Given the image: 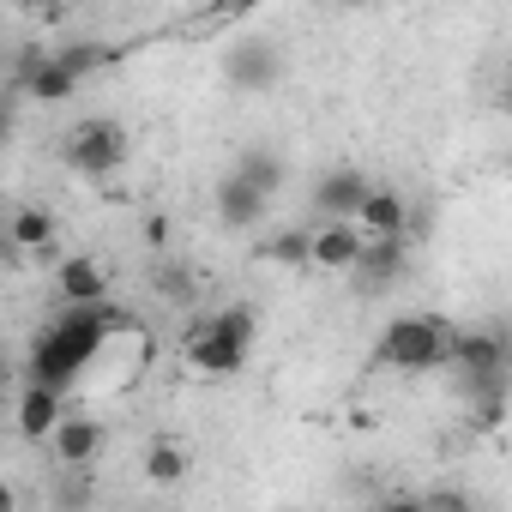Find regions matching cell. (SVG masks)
<instances>
[{"label": "cell", "mask_w": 512, "mask_h": 512, "mask_svg": "<svg viewBox=\"0 0 512 512\" xmlns=\"http://www.w3.org/2000/svg\"><path fill=\"white\" fill-rule=\"evenodd\" d=\"M145 326L133 320V314H121V308H67L43 338H37V350H31V386H49V392H73L97 362H103V350L115 344V338H139Z\"/></svg>", "instance_id": "obj_1"}, {"label": "cell", "mask_w": 512, "mask_h": 512, "mask_svg": "<svg viewBox=\"0 0 512 512\" xmlns=\"http://www.w3.org/2000/svg\"><path fill=\"white\" fill-rule=\"evenodd\" d=\"M253 338H260V314H253L247 302H229V308H217V314H199V320L181 332V356H187L193 374L229 380V374L247 368Z\"/></svg>", "instance_id": "obj_2"}, {"label": "cell", "mask_w": 512, "mask_h": 512, "mask_svg": "<svg viewBox=\"0 0 512 512\" xmlns=\"http://www.w3.org/2000/svg\"><path fill=\"white\" fill-rule=\"evenodd\" d=\"M446 338H452V320H440V314H398L380 332L374 362L398 368V374H434L446 362Z\"/></svg>", "instance_id": "obj_3"}, {"label": "cell", "mask_w": 512, "mask_h": 512, "mask_svg": "<svg viewBox=\"0 0 512 512\" xmlns=\"http://www.w3.org/2000/svg\"><path fill=\"white\" fill-rule=\"evenodd\" d=\"M61 163H67L73 175H85V181H109V175H121V169H127V127L109 121V115L79 121V127L61 139Z\"/></svg>", "instance_id": "obj_4"}, {"label": "cell", "mask_w": 512, "mask_h": 512, "mask_svg": "<svg viewBox=\"0 0 512 512\" xmlns=\"http://www.w3.org/2000/svg\"><path fill=\"white\" fill-rule=\"evenodd\" d=\"M223 79L235 85V91H272L278 79H284V49L272 43V37H247V43H229L223 49Z\"/></svg>", "instance_id": "obj_5"}, {"label": "cell", "mask_w": 512, "mask_h": 512, "mask_svg": "<svg viewBox=\"0 0 512 512\" xmlns=\"http://www.w3.org/2000/svg\"><path fill=\"white\" fill-rule=\"evenodd\" d=\"M13 91L31 97V103H43V109H61L67 97H79V79H73L49 49H25V55L13 61Z\"/></svg>", "instance_id": "obj_6"}, {"label": "cell", "mask_w": 512, "mask_h": 512, "mask_svg": "<svg viewBox=\"0 0 512 512\" xmlns=\"http://www.w3.org/2000/svg\"><path fill=\"white\" fill-rule=\"evenodd\" d=\"M404 272H410V241H362L356 266H350L356 296H386Z\"/></svg>", "instance_id": "obj_7"}, {"label": "cell", "mask_w": 512, "mask_h": 512, "mask_svg": "<svg viewBox=\"0 0 512 512\" xmlns=\"http://www.w3.org/2000/svg\"><path fill=\"white\" fill-rule=\"evenodd\" d=\"M368 187H374V181H368L362 169H332V175H320V181H314V217H320V223H356Z\"/></svg>", "instance_id": "obj_8"}, {"label": "cell", "mask_w": 512, "mask_h": 512, "mask_svg": "<svg viewBox=\"0 0 512 512\" xmlns=\"http://www.w3.org/2000/svg\"><path fill=\"white\" fill-rule=\"evenodd\" d=\"M55 290H61L67 308H103L109 302V272L91 260V253H67L55 266Z\"/></svg>", "instance_id": "obj_9"}, {"label": "cell", "mask_w": 512, "mask_h": 512, "mask_svg": "<svg viewBox=\"0 0 512 512\" xmlns=\"http://www.w3.org/2000/svg\"><path fill=\"white\" fill-rule=\"evenodd\" d=\"M103 422L97 416H79V410H67L61 416V428L49 434V446H55V458H61V470H91V458L103 452Z\"/></svg>", "instance_id": "obj_10"}, {"label": "cell", "mask_w": 512, "mask_h": 512, "mask_svg": "<svg viewBox=\"0 0 512 512\" xmlns=\"http://www.w3.org/2000/svg\"><path fill=\"white\" fill-rule=\"evenodd\" d=\"M404 217H410V199L398 187H368L356 229H362V241H404Z\"/></svg>", "instance_id": "obj_11"}, {"label": "cell", "mask_w": 512, "mask_h": 512, "mask_svg": "<svg viewBox=\"0 0 512 512\" xmlns=\"http://www.w3.org/2000/svg\"><path fill=\"white\" fill-rule=\"evenodd\" d=\"M356 253H362V229H356V223H320V229H308V266H320V272H350Z\"/></svg>", "instance_id": "obj_12"}, {"label": "cell", "mask_w": 512, "mask_h": 512, "mask_svg": "<svg viewBox=\"0 0 512 512\" xmlns=\"http://www.w3.org/2000/svg\"><path fill=\"white\" fill-rule=\"evenodd\" d=\"M266 211H272V199H260L247 181H235V175L217 181V223H223V229H260Z\"/></svg>", "instance_id": "obj_13"}, {"label": "cell", "mask_w": 512, "mask_h": 512, "mask_svg": "<svg viewBox=\"0 0 512 512\" xmlns=\"http://www.w3.org/2000/svg\"><path fill=\"white\" fill-rule=\"evenodd\" d=\"M235 181H247L260 199H278L284 193V181H290V169H284V157L278 151H266V145H247L241 157H235V169H229Z\"/></svg>", "instance_id": "obj_14"}, {"label": "cell", "mask_w": 512, "mask_h": 512, "mask_svg": "<svg viewBox=\"0 0 512 512\" xmlns=\"http://www.w3.org/2000/svg\"><path fill=\"white\" fill-rule=\"evenodd\" d=\"M61 416H67V398L61 392H49V386H25L19 392V434L25 440H49L61 428Z\"/></svg>", "instance_id": "obj_15"}, {"label": "cell", "mask_w": 512, "mask_h": 512, "mask_svg": "<svg viewBox=\"0 0 512 512\" xmlns=\"http://www.w3.org/2000/svg\"><path fill=\"white\" fill-rule=\"evenodd\" d=\"M7 241H13V253H49L55 247V217L43 205H25V211L7 217Z\"/></svg>", "instance_id": "obj_16"}, {"label": "cell", "mask_w": 512, "mask_h": 512, "mask_svg": "<svg viewBox=\"0 0 512 512\" xmlns=\"http://www.w3.org/2000/svg\"><path fill=\"white\" fill-rule=\"evenodd\" d=\"M49 506H55V512H91V506H97L91 470H61V476L49 482Z\"/></svg>", "instance_id": "obj_17"}, {"label": "cell", "mask_w": 512, "mask_h": 512, "mask_svg": "<svg viewBox=\"0 0 512 512\" xmlns=\"http://www.w3.org/2000/svg\"><path fill=\"white\" fill-rule=\"evenodd\" d=\"M151 284H157V296L163 302H199V272L193 266H181V260H157V272H151Z\"/></svg>", "instance_id": "obj_18"}, {"label": "cell", "mask_w": 512, "mask_h": 512, "mask_svg": "<svg viewBox=\"0 0 512 512\" xmlns=\"http://www.w3.org/2000/svg\"><path fill=\"white\" fill-rule=\"evenodd\" d=\"M187 476V452L175 446V440H151V452H145V482L151 488H175Z\"/></svg>", "instance_id": "obj_19"}, {"label": "cell", "mask_w": 512, "mask_h": 512, "mask_svg": "<svg viewBox=\"0 0 512 512\" xmlns=\"http://www.w3.org/2000/svg\"><path fill=\"white\" fill-rule=\"evenodd\" d=\"M253 260H266V266H308V229H278V235H266L260 247H253Z\"/></svg>", "instance_id": "obj_20"}, {"label": "cell", "mask_w": 512, "mask_h": 512, "mask_svg": "<svg viewBox=\"0 0 512 512\" xmlns=\"http://www.w3.org/2000/svg\"><path fill=\"white\" fill-rule=\"evenodd\" d=\"M49 55H55V61H61V67H67V73L85 85V79H91L97 67H109L121 49H109V43H67V49H49Z\"/></svg>", "instance_id": "obj_21"}, {"label": "cell", "mask_w": 512, "mask_h": 512, "mask_svg": "<svg viewBox=\"0 0 512 512\" xmlns=\"http://www.w3.org/2000/svg\"><path fill=\"white\" fill-rule=\"evenodd\" d=\"M422 512H482V500L470 488H428L422 494Z\"/></svg>", "instance_id": "obj_22"}, {"label": "cell", "mask_w": 512, "mask_h": 512, "mask_svg": "<svg viewBox=\"0 0 512 512\" xmlns=\"http://www.w3.org/2000/svg\"><path fill=\"white\" fill-rule=\"evenodd\" d=\"M500 422H506V392L476 398V428H482V434H500Z\"/></svg>", "instance_id": "obj_23"}, {"label": "cell", "mask_w": 512, "mask_h": 512, "mask_svg": "<svg viewBox=\"0 0 512 512\" xmlns=\"http://www.w3.org/2000/svg\"><path fill=\"white\" fill-rule=\"evenodd\" d=\"M13 127H19V91H0V151H7Z\"/></svg>", "instance_id": "obj_24"}, {"label": "cell", "mask_w": 512, "mask_h": 512, "mask_svg": "<svg viewBox=\"0 0 512 512\" xmlns=\"http://www.w3.org/2000/svg\"><path fill=\"white\" fill-rule=\"evenodd\" d=\"M374 512H422V494H386Z\"/></svg>", "instance_id": "obj_25"}, {"label": "cell", "mask_w": 512, "mask_h": 512, "mask_svg": "<svg viewBox=\"0 0 512 512\" xmlns=\"http://www.w3.org/2000/svg\"><path fill=\"white\" fill-rule=\"evenodd\" d=\"M145 241L151 247H169V217H145Z\"/></svg>", "instance_id": "obj_26"}, {"label": "cell", "mask_w": 512, "mask_h": 512, "mask_svg": "<svg viewBox=\"0 0 512 512\" xmlns=\"http://www.w3.org/2000/svg\"><path fill=\"white\" fill-rule=\"evenodd\" d=\"M0 512H19V488L13 482H0Z\"/></svg>", "instance_id": "obj_27"}, {"label": "cell", "mask_w": 512, "mask_h": 512, "mask_svg": "<svg viewBox=\"0 0 512 512\" xmlns=\"http://www.w3.org/2000/svg\"><path fill=\"white\" fill-rule=\"evenodd\" d=\"M0 260H13V241H7V217H0Z\"/></svg>", "instance_id": "obj_28"}]
</instances>
